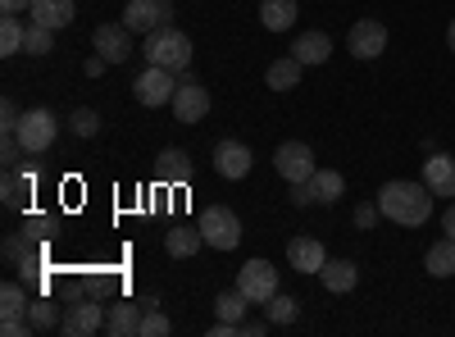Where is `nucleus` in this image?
<instances>
[{"instance_id":"obj_21","label":"nucleus","mask_w":455,"mask_h":337,"mask_svg":"<svg viewBox=\"0 0 455 337\" xmlns=\"http://www.w3.org/2000/svg\"><path fill=\"white\" fill-rule=\"evenodd\" d=\"M296 19H300L296 0H259V23L269 32H287V28H296Z\"/></svg>"},{"instance_id":"obj_1","label":"nucleus","mask_w":455,"mask_h":337,"mask_svg":"<svg viewBox=\"0 0 455 337\" xmlns=\"http://www.w3.org/2000/svg\"><path fill=\"white\" fill-rule=\"evenodd\" d=\"M378 210H383V219L401 223V229H424V223L433 219V192H428V182L396 178V182H383Z\"/></svg>"},{"instance_id":"obj_3","label":"nucleus","mask_w":455,"mask_h":337,"mask_svg":"<svg viewBox=\"0 0 455 337\" xmlns=\"http://www.w3.org/2000/svg\"><path fill=\"white\" fill-rule=\"evenodd\" d=\"M19 141H23V151L28 156H42V151H51L55 146V137H60V119L51 115V109H23V124H19V132H14Z\"/></svg>"},{"instance_id":"obj_43","label":"nucleus","mask_w":455,"mask_h":337,"mask_svg":"<svg viewBox=\"0 0 455 337\" xmlns=\"http://www.w3.org/2000/svg\"><path fill=\"white\" fill-rule=\"evenodd\" d=\"M446 51H455V19H451V28H446Z\"/></svg>"},{"instance_id":"obj_31","label":"nucleus","mask_w":455,"mask_h":337,"mask_svg":"<svg viewBox=\"0 0 455 337\" xmlns=\"http://www.w3.org/2000/svg\"><path fill=\"white\" fill-rule=\"evenodd\" d=\"M28 42V28L19 23V14H0V55H19Z\"/></svg>"},{"instance_id":"obj_2","label":"nucleus","mask_w":455,"mask_h":337,"mask_svg":"<svg viewBox=\"0 0 455 337\" xmlns=\"http://www.w3.org/2000/svg\"><path fill=\"white\" fill-rule=\"evenodd\" d=\"M146 64H160V68H173V73H187V64H192V36L178 32L173 23L156 28L146 36V46H141Z\"/></svg>"},{"instance_id":"obj_33","label":"nucleus","mask_w":455,"mask_h":337,"mask_svg":"<svg viewBox=\"0 0 455 337\" xmlns=\"http://www.w3.org/2000/svg\"><path fill=\"white\" fill-rule=\"evenodd\" d=\"M51 46H55V28L28 19V42H23V51H28V55H46Z\"/></svg>"},{"instance_id":"obj_39","label":"nucleus","mask_w":455,"mask_h":337,"mask_svg":"<svg viewBox=\"0 0 455 337\" xmlns=\"http://www.w3.org/2000/svg\"><path fill=\"white\" fill-rule=\"evenodd\" d=\"M0 333H5V337H23V333H32V319H0Z\"/></svg>"},{"instance_id":"obj_19","label":"nucleus","mask_w":455,"mask_h":337,"mask_svg":"<svg viewBox=\"0 0 455 337\" xmlns=\"http://www.w3.org/2000/svg\"><path fill=\"white\" fill-rule=\"evenodd\" d=\"M205 246V233H201V223H173V229L164 233V251L173 260H187V255H196Z\"/></svg>"},{"instance_id":"obj_15","label":"nucleus","mask_w":455,"mask_h":337,"mask_svg":"<svg viewBox=\"0 0 455 337\" xmlns=\"http://www.w3.org/2000/svg\"><path fill=\"white\" fill-rule=\"evenodd\" d=\"M251 160H255V156H251L246 141H233V137H228V141L214 146V169H219L223 178H233V182L251 173Z\"/></svg>"},{"instance_id":"obj_16","label":"nucleus","mask_w":455,"mask_h":337,"mask_svg":"<svg viewBox=\"0 0 455 337\" xmlns=\"http://www.w3.org/2000/svg\"><path fill=\"white\" fill-rule=\"evenodd\" d=\"M287 265H291L296 274H319V269L328 265V251H323L319 237H291V242H287Z\"/></svg>"},{"instance_id":"obj_8","label":"nucleus","mask_w":455,"mask_h":337,"mask_svg":"<svg viewBox=\"0 0 455 337\" xmlns=\"http://www.w3.org/2000/svg\"><path fill=\"white\" fill-rule=\"evenodd\" d=\"M237 287L246 292L251 306H264L278 292V269L269 265V260H246V265L237 269Z\"/></svg>"},{"instance_id":"obj_28","label":"nucleus","mask_w":455,"mask_h":337,"mask_svg":"<svg viewBox=\"0 0 455 337\" xmlns=\"http://www.w3.org/2000/svg\"><path fill=\"white\" fill-rule=\"evenodd\" d=\"M246 306H251V301H246V292H242V287L214 296V315H219L223 324H242V319H246Z\"/></svg>"},{"instance_id":"obj_26","label":"nucleus","mask_w":455,"mask_h":337,"mask_svg":"<svg viewBox=\"0 0 455 337\" xmlns=\"http://www.w3.org/2000/svg\"><path fill=\"white\" fill-rule=\"evenodd\" d=\"M424 269H428L433 278H451V274H455V237H442V242L428 246Z\"/></svg>"},{"instance_id":"obj_20","label":"nucleus","mask_w":455,"mask_h":337,"mask_svg":"<svg viewBox=\"0 0 455 337\" xmlns=\"http://www.w3.org/2000/svg\"><path fill=\"white\" fill-rule=\"evenodd\" d=\"M32 23H46V28H68L73 19H78V5H73V0H32Z\"/></svg>"},{"instance_id":"obj_13","label":"nucleus","mask_w":455,"mask_h":337,"mask_svg":"<svg viewBox=\"0 0 455 337\" xmlns=\"http://www.w3.org/2000/svg\"><path fill=\"white\" fill-rule=\"evenodd\" d=\"M347 46H351L355 60H378V55L387 51V28L378 23V19H360V23H351Z\"/></svg>"},{"instance_id":"obj_37","label":"nucleus","mask_w":455,"mask_h":337,"mask_svg":"<svg viewBox=\"0 0 455 337\" xmlns=\"http://www.w3.org/2000/svg\"><path fill=\"white\" fill-rule=\"evenodd\" d=\"M51 229H55V219H51V214H28V223H23V233H32L36 242H46Z\"/></svg>"},{"instance_id":"obj_32","label":"nucleus","mask_w":455,"mask_h":337,"mask_svg":"<svg viewBox=\"0 0 455 337\" xmlns=\"http://www.w3.org/2000/svg\"><path fill=\"white\" fill-rule=\"evenodd\" d=\"M300 315V306H296V296H287V292H274L269 301H264V319H269L274 328H283V324H291Z\"/></svg>"},{"instance_id":"obj_24","label":"nucleus","mask_w":455,"mask_h":337,"mask_svg":"<svg viewBox=\"0 0 455 337\" xmlns=\"http://www.w3.org/2000/svg\"><path fill=\"white\" fill-rule=\"evenodd\" d=\"M291 55H296L300 64H323V60L332 55V36H328V32H300L296 46H291Z\"/></svg>"},{"instance_id":"obj_29","label":"nucleus","mask_w":455,"mask_h":337,"mask_svg":"<svg viewBox=\"0 0 455 337\" xmlns=\"http://www.w3.org/2000/svg\"><path fill=\"white\" fill-rule=\"evenodd\" d=\"M32 301H28V292L23 283H5L0 287V319H28Z\"/></svg>"},{"instance_id":"obj_35","label":"nucleus","mask_w":455,"mask_h":337,"mask_svg":"<svg viewBox=\"0 0 455 337\" xmlns=\"http://www.w3.org/2000/svg\"><path fill=\"white\" fill-rule=\"evenodd\" d=\"M19 124H23V109L5 96V100H0V132H5V137H14L19 132Z\"/></svg>"},{"instance_id":"obj_11","label":"nucleus","mask_w":455,"mask_h":337,"mask_svg":"<svg viewBox=\"0 0 455 337\" xmlns=\"http://www.w3.org/2000/svg\"><path fill=\"white\" fill-rule=\"evenodd\" d=\"M5 265L10 269H19V278L28 283V278H36V265H42V242H36L32 233H10L5 237Z\"/></svg>"},{"instance_id":"obj_14","label":"nucleus","mask_w":455,"mask_h":337,"mask_svg":"<svg viewBox=\"0 0 455 337\" xmlns=\"http://www.w3.org/2000/svg\"><path fill=\"white\" fill-rule=\"evenodd\" d=\"M124 23L141 36H150L156 28L169 23V0H128L124 5Z\"/></svg>"},{"instance_id":"obj_6","label":"nucleus","mask_w":455,"mask_h":337,"mask_svg":"<svg viewBox=\"0 0 455 337\" xmlns=\"http://www.w3.org/2000/svg\"><path fill=\"white\" fill-rule=\"evenodd\" d=\"M105 319H109V310L96 301V296H78L73 306H64L60 333H64V337H92V333L105 328Z\"/></svg>"},{"instance_id":"obj_25","label":"nucleus","mask_w":455,"mask_h":337,"mask_svg":"<svg viewBox=\"0 0 455 337\" xmlns=\"http://www.w3.org/2000/svg\"><path fill=\"white\" fill-rule=\"evenodd\" d=\"M156 173H160V182H192V160H187V151L169 146V151H160V160H156Z\"/></svg>"},{"instance_id":"obj_17","label":"nucleus","mask_w":455,"mask_h":337,"mask_svg":"<svg viewBox=\"0 0 455 337\" xmlns=\"http://www.w3.org/2000/svg\"><path fill=\"white\" fill-rule=\"evenodd\" d=\"M141 319H146V306L141 301H119V306H109L105 333L109 337H141Z\"/></svg>"},{"instance_id":"obj_42","label":"nucleus","mask_w":455,"mask_h":337,"mask_svg":"<svg viewBox=\"0 0 455 337\" xmlns=\"http://www.w3.org/2000/svg\"><path fill=\"white\" fill-rule=\"evenodd\" d=\"M442 229H446V237H455V201H451L446 214H442Z\"/></svg>"},{"instance_id":"obj_9","label":"nucleus","mask_w":455,"mask_h":337,"mask_svg":"<svg viewBox=\"0 0 455 337\" xmlns=\"http://www.w3.org/2000/svg\"><path fill=\"white\" fill-rule=\"evenodd\" d=\"M205 115H210V92L192 78V73H182L178 92H173V119L178 124H201Z\"/></svg>"},{"instance_id":"obj_34","label":"nucleus","mask_w":455,"mask_h":337,"mask_svg":"<svg viewBox=\"0 0 455 337\" xmlns=\"http://www.w3.org/2000/svg\"><path fill=\"white\" fill-rule=\"evenodd\" d=\"M68 128H73V137H96L100 132V115H96V109H73Z\"/></svg>"},{"instance_id":"obj_36","label":"nucleus","mask_w":455,"mask_h":337,"mask_svg":"<svg viewBox=\"0 0 455 337\" xmlns=\"http://www.w3.org/2000/svg\"><path fill=\"white\" fill-rule=\"evenodd\" d=\"M169 333H173V324H169L156 306H150V310H146V319H141V337H169Z\"/></svg>"},{"instance_id":"obj_18","label":"nucleus","mask_w":455,"mask_h":337,"mask_svg":"<svg viewBox=\"0 0 455 337\" xmlns=\"http://www.w3.org/2000/svg\"><path fill=\"white\" fill-rule=\"evenodd\" d=\"M424 182H428L433 197H455V160L442 156V151H433L424 160Z\"/></svg>"},{"instance_id":"obj_12","label":"nucleus","mask_w":455,"mask_h":337,"mask_svg":"<svg viewBox=\"0 0 455 337\" xmlns=\"http://www.w3.org/2000/svg\"><path fill=\"white\" fill-rule=\"evenodd\" d=\"M92 46H96L109 64H128V55H132V28H128L124 19H119V23H96Z\"/></svg>"},{"instance_id":"obj_30","label":"nucleus","mask_w":455,"mask_h":337,"mask_svg":"<svg viewBox=\"0 0 455 337\" xmlns=\"http://www.w3.org/2000/svg\"><path fill=\"white\" fill-rule=\"evenodd\" d=\"M28 319H32V333H55L60 319H64V310L51 301V296H36L32 310H28Z\"/></svg>"},{"instance_id":"obj_5","label":"nucleus","mask_w":455,"mask_h":337,"mask_svg":"<svg viewBox=\"0 0 455 337\" xmlns=\"http://www.w3.org/2000/svg\"><path fill=\"white\" fill-rule=\"evenodd\" d=\"M173 92H178L173 68H160V64H146V73H137V78H132V96H137V105H146V109L169 105Z\"/></svg>"},{"instance_id":"obj_23","label":"nucleus","mask_w":455,"mask_h":337,"mask_svg":"<svg viewBox=\"0 0 455 337\" xmlns=\"http://www.w3.org/2000/svg\"><path fill=\"white\" fill-rule=\"evenodd\" d=\"M319 283L328 287V292H351L355 283H360V269H355V260H328V265L319 269Z\"/></svg>"},{"instance_id":"obj_38","label":"nucleus","mask_w":455,"mask_h":337,"mask_svg":"<svg viewBox=\"0 0 455 337\" xmlns=\"http://www.w3.org/2000/svg\"><path fill=\"white\" fill-rule=\"evenodd\" d=\"M378 214H383V210H378V201H360L355 205V229H373Z\"/></svg>"},{"instance_id":"obj_41","label":"nucleus","mask_w":455,"mask_h":337,"mask_svg":"<svg viewBox=\"0 0 455 337\" xmlns=\"http://www.w3.org/2000/svg\"><path fill=\"white\" fill-rule=\"evenodd\" d=\"M0 10H5V14H23V10H32V0H0Z\"/></svg>"},{"instance_id":"obj_10","label":"nucleus","mask_w":455,"mask_h":337,"mask_svg":"<svg viewBox=\"0 0 455 337\" xmlns=\"http://www.w3.org/2000/svg\"><path fill=\"white\" fill-rule=\"evenodd\" d=\"M274 169L287 178V182H310V173L319 169L315 164V151L306 141H283L278 151H274Z\"/></svg>"},{"instance_id":"obj_40","label":"nucleus","mask_w":455,"mask_h":337,"mask_svg":"<svg viewBox=\"0 0 455 337\" xmlns=\"http://www.w3.org/2000/svg\"><path fill=\"white\" fill-rule=\"evenodd\" d=\"M237 328H242V337H264V333H269L274 324H269V319H242Z\"/></svg>"},{"instance_id":"obj_27","label":"nucleus","mask_w":455,"mask_h":337,"mask_svg":"<svg viewBox=\"0 0 455 337\" xmlns=\"http://www.w3.org/2000/svg\"><path fill=\"white\" fill-rule=\"evenodd\" d=\"M300 68H306V64H300L296 55L274 60V64H269V73H264V83H269L274 92H291V87H300Z\"/></svg>"},{"instance_id":"obj_22","label":"nucleus","mask_w":455,"mask_h":337,"mask_svg":"<svg viewBox=\"0 0 455 337\" xmlns=\"http://www.w3.org/2000/svg\"><path fill=\"white\" fill-rule=\"evenodd\" d=\"M0 201H5V210H23V214H28V201H32V173L5 169V182H0Z\"/></svg>"},{"instance_id":"obj_4","label":"nucleus","mask_w":455,"mask_h":337,"mask_svg":"<svg viewBox=\"0 0 455 337\" xmlns=\"http://www.w3.org/2000/svg\"><path fill=\"white\" fill-rule=\"evenodd\" d=\"M341 192H347V178L337 169H315L310 182H291V205H332L341 201Z\"/></svg>"},{"instance_id":"obj_7","label":"nucleus","mask_w":455,"mask_h":337,"mask_svg":"<svg viewBox=\"0 0 455 337\" xmlns=\"http://www.w3.org/2000/svg\"><path fill=\"white\" fill-rule=\"evenodd\" d=\"M201 233H205V242H210L214 251H233V246L242 242V219L228 210V205H210V210L201 214Z\"/></svg>"}]
</instances>
